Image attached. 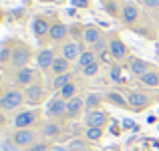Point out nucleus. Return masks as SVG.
<instances>
[{
	"mask_svg": "<svg viewBox=\"0 0 159 151\" xmlns=\"http://www.w3.org/2000/svg\"><path fill=\"white\" fill-rule=\"evenodd\" d=\"M24 103V93L20 91H8L0 97V109L2 111H14Z\"/></svg>",
	"mask_w": 159,
	"mask_h": 151,
	"instance_id": "nucleus-1",
	"label": "nucleus"
},
{
	"mask_svg": "<svg viewBox=\"0 0 159 151\" xmlns=\"http://www.w3.org/2000/svg\"><path fill=\"white\" fill-rule=\"evenodd\" d=\"M39 121V113L36 111H22L14 117V127L16 129H30V125H34Z\"/></svg>",
	"mask_w": 159,
	"mask_h": 151,
	"instance_id": "nucleus-2",
	"label": "nucleus"
},
{
	"mask_svg": "<svg viewBox=\"0 0 159 151\" xmlns=\"http://www.w3.org/2000/svg\"><path fill=\"white\" fill-rule=\"evenodd\" d=\"M34 131L32 129H16V133L12 135V141H14L18 147H30L34 143Z\"/></svg>",
	"mask_w": 159,
	"mask_h": 151,
	"instance_id": "nucleus-3",
	"label": "nucleus"
},
{
	"mask_svg": "<svg viewBox=\"0 0 159 151\" xmlns=\"http://www.w3.org/2000/svg\"><path fill=\"white\" fill-rule=\"evenodd\" d=\"M28 61H30V50H28L26 47H16L14 50H12L10 62H12L14 66H18V69H24Z\"/></svg>",
	"mask_w": 159,
	"mask_h": 151,
	"instance_id": "nucleus-4",
	"label": "nucleus"
},
{
	"mask_svg": "<svg viewBox=\"0 0 159 151\" xmlns=\"http://www.w3.org/2000/svg\"><path fill=\"white\" fill-rule=\"evenodd\" d=\"M127 103H129V107H133L135 111H141V109H145L149 105V97L145 93H141V91H131V93L127 95Z\"/></svg>",
	"mask_w": 159,
	"mask_h": 151,
	"instance_id": "nucleus-5",
	"label": "nucleus"
},
{
	"mask_svg": "<svg viewBox=\"0 0 159 151\" xmlns=\"http://www.w3.org/2000/svg\"><path fill=\"white\" fill-rule=\"evenodd\" d=\"M44 95H47V91H44L40 85H30V87H26V91H24V99H26L28 103H32V105L43 103Z\"/></svg>",
	"mask_w": 159,
	"mask_h": 151,
	"instance_id": "nucleus-6",
	"label": "nucleus"
},
{
	"mask_svg": "<svg viewBox=\"0 0 159 151\" xmlns=\"http://www.w3.org/2000/svg\"><path fill=\"white\" fill-rule=\"evenodd\" d=\"M107 113L105 111H89V115H87V127H105V123H107Z\"/></svg>",
	"mask_w": 159,
	"mask_h": 151,
	"instance_id": "nucleus-7",
	"label": "nucleus"
},
{
	"mask_svg": "<svg viewBox=\"0 0 159 151\" xmlns=\"http://www.w3.org/2000/svg\"><path fill=\"white\" fill-rule=\"evenodd\" d=\"M109 50H111V54H113L115 61H123V58L127 57V47H125L123 40H119V39L109 40Z\"/></svg>",
	"mask_w": 159,
	"mask_h": 151,
	"instance_id": "nucleus-8",
	"label": "nucleus"
},
{
	"mask_svg": "<svg viewBox=\"0 0 159 151\" xmlns=\"http://www.w3.org/2000/svg\"><path fill=\"white\" fill-rule=\"evenodd\" d=\"M66 113V101L65 99H52L47 107V115L48 117H62Z\"/></svg>",
	"mask_w": 159,
	"mask_h": 151,
	"instance_id": "nucleus-9",
	"label": "nucleus"
},
{
	"mask_svg": "<svg viewBox=\"0 0 159 151\" xmlns=\"http://www.w3.org/2000/svg\"><path fill=\"white\" fill-rule=\"evenodd\" d=\"M54 58H57V57H54V53H52L51 48H43V50L39 53V57H36V62H39L40 69L47 71V69H52Z\"/></svg>",
	"mask_w": 159,
	"mask_h": 151,
	"instance_id": "nucleus-10",
	"label": "nucleus"
},
{
	"mask_svg": "<svg viewBox=\"0 0 159 151\" xmlns=\"http://www.w3.org/2000/svg\"><path fill=\"white\" fill-rule=\"evenodd\" d=\"M81 54H83V50H81V47H79V43H66L65 47H62V57H65L69 62L75 61V58L79 61Z\"/></svg>",
	"mask_w": 159,
	"mask_h": 151,
	"instance_id": "nucleus-11",
	"label": "nucleus"
},
{
	"mask_svg": "<svg viewBox=\"0 0 159 151\" xmlns=\"http://www.w3.org/2000/svg\"><path fill=\"white\" fill-rule=\"evenodd\" d=\"M129 71H131L133 75H137V77H143L145 73H149V65L145 61H141V58H131Z\"/></svg>",
	"mask_w": 159,
	"mask_h": 151,
	"instance_id": "nucleus-12",
	"label": "nucleus"
},
{
	"mask_svg": "<svg viewBox=\"0 0 159 151\" xmlns=\"http://www.w3.org/2000/svg\"><path fill=\"white\" fill-rule=\"evenodd\" d=\"M32 81H34V71L28 69V66H24V69H18V75H16V83L18 85H32Z\"/></svg>",
	"mask_w": 159,
	"mask_h": 151,
	"instance_id": "nucleus-13",
	"label": "nucleus"
},
{
	"mask_svg": "<svg viewBox=\"0 0 159 151\" xmlns=\"http://www.w3.org/2000/svg\"><path fill=\"white\" fill-rule=\"evenodd\" d=\"M83 39H85V43H89V44H97V43H101V30L99 28H95V26H89V28H85V32H83Z\"/></svg>",
	"mask_w": 159,
	"mask_h": 151,
	"instance_id": "nucleus-14",
	"label": "nucleus"
},
{
	"mask_svg": "<svg viewBox=\"0 0 159 151\" xmlns=\"http://www.w3.org/2000/svg\"><path fill=\"white\" fill-rule=\"evenodd\" d=\"M121 14H123V20L127 24H133L137 20V16H139V10H137L135 4H125L123 10H121Z\"/></svg>",
	"mask_w": 159,
	"mask_h": 151,
	"instance_id": "nucleus-15",
	"label": "nucleus"
},
{
	"mask_svg": "<svg viewBox=\"0 0 159 151\" xmlns=\"http://www.w3.org/2000/svg\"><path fill=\"white\" fill-rule=\"evenodd\" d=\"M83 111V99L81 97H73L70 101H66V115L77 117Z\"/></svg>",
	"mask_w": 159,
	"mask_h": 151,
	"instance_id": "nucleus-16",
	"label": "nucleus"
},
{
	"mask_svg": "<svg viewBox=\"0 0 159 151\" xmlns=\"http://www.w3.org/2000/svg\"><path fill=\"white\" fill-rule=\"evenodd\" d=\"M32 30H34L36 36H44V34L51 32V24H48L44 18H34V22H32Z\"/></svg>",
	"mask_w": 159,
	"mask_h": 151,
	"instance_id": "nucleus-17",
	"label": "nucleus"
},
{
	"mask_svg": "<svg viewBox=\"0 0 159 151\" xmlns=\"http://www.w3.org/2000/svg\"><path fill=\"white\" fill-rule=\"evenodd\" d=\"M52 73L54 75H65L69 73V61H66L65 57H57L52 62Z\"/></svg>",
	"mask_w": 159,
	"mask_h": 151,
	"instance_id": "nucleus-18",
	"label": "nucleus"
},
{
	"mask_svg": "<svg viewBox=\"0 0 159 151\" xmlns=\"http://www.w3.org/2000/svg\"><path fill=\"white\" fill-rule=\"evenodd\" d=\"M48 34H51L52 40H62L66 36V26H65V24H61V22H57V24H52V26H51V32H48Z\"/></svg>",
	"mask_w": 159,
	"mask_h": 151,
	"instance_id": "nucleus-19",
	"label": "nucleus"
},
{
	"mask_svg": "<svg viewBox=\"0 0 159 151\" xmlns=\"http://www.w3.org/2000/svg\"><path fill=\"white\" fill-rule=\"evenodd\" d=\"M141 83L147 87H159V73H155V71H149V73H145L143 77H139Z\"/></svg>",
	"mask_w": 159,
	"mask_h": 151,
	"instance_id": "nucleus-20",
	"label": "nucleus"
},
{
	"mask_svg": "<svg viewBox=\"0 0 159 151\" xmlns=\"http://www.w3.org/2000/svg\"><path fill=\"white\" fill-rule=\"evenodd\" d=\"M58 93H61V99H65V101H70L73 97H77V85H75V83L70 81L69 85H65L61 91H58Z\"/></svg>",
	"mask_w": 159,
	"mask_h": 151,
	"instance_id": "nucleus-21",
	"label": "nucleus"
},
{
	"mask_svg": "<svg viewBox=\"0 0 159 151\" xmlns=\"http://www.w3.org/2000/svg\"><path fill=\"white\" fill-rule=\"evenodd\" d=\"M93 62H97V58H95V53H93V50H83V54L79 57V65H81V69H85V66L93 65Z\"/></svg>",
	"mask_w": 159,
	"mask_h": 151,
	"instance_id": "nucleus-22",
	"label": "nucleus"
},
{
	"mask_svg": "<svg viewBox=\"0 0 159 151\" xmlns=\"http://www.w3.org/2000/svg\"><path fill=\"white\" fill-rule=\"evenodd\" d=\"M69 83H70V73L57 75V77H54V81H52V87H54V89H58V91H61L62 87H65V85H69Z\"/></svg>",
	"mask_w": 159,
	"mask_h": 151,
	"instance_id": "nucleus-23",
	"label": "nucleus"
},
{
	"mask_svg": "<svg viewBox=\"0 0 159 151\" xmlns=\"http://www.w3.org/2000/svg\"><path fill=\"white\" fill-rule=\"evenodd\" d=\"M85 137H87L89 141H99V139L103 137V129H101V127H87Z\"/></svg>",
	"mask_w": 159,
	"mask_h": 151,
	"instance_id": "nucleus-24",
	"label": "nucleus"
},
{
	"mask_svg": "<svg viewBox=\"0 0 159 151\" xmlns=\"http://www.w3.org/2000/svg\"><path fill=\"white\" fill-rule=\"evenodd\" d=\"M99 105H101V97L95 95V93H91L89 97H87V101H85V107L89 109V111H97Z\"/></svg>",
	"mask_w": 159,
	"mask_h": 151,
	"instance_id": "nucleus-25",
	"label": "nucleus"
},
{
	"mask_svg": "<svg viewBox=\"0 0 159 151\" xmlns=\"http://www.w3.org/2000/svg\"><path fill=\"white\" fill-rule=\"evenodd\" d=\"M107 97H109V101H111L113 105H117V107H123V109H125V107H129L127 99H123V97H121L119 93H109Z\"/></svg>",
	"mask_w": 159,
	"mask_h": 151,
	"instance_id": "nucleus-26",
	"label": "nucleus"
},
{
	"mask_svg": "<svg viewBox=\"0 0 159 151\" xmlns=\"http://www.w3.org/2000/svg\"><path fill=\"white\" fill-rule=\"evenodd\" d=\"M58 133H61V129H58L57 123H47L43 127V135H47V137H57Z\"/></svg>",
	"mask_w": 159,
	"mask_h": 151,
	"instance_id": "nucleus-27",
	"label": "nucleus"
},
{
	"mask_svg": "<svg viewBox=\"0 0 159 151\" xmlns=\"http://www.w3.org/2000/svg\"><path fill=\"white\" fill-rule=\"evenodd\" d=\"M0 149L2 151H18V145H16L12 139H4L2 143H0Z\"/></svg>",
	"mask_w": 159,
	"mask_h": 151,
	"instance_id": "nucleus-28",
	"label": "nucleus"
},
{
	"mask_svg": "<svg viewBox=\"0 0 159 151\" xmlns=\"http://www.w3.org/2000/svg\"><path fill=\"white\" fill-rule=\"evenodd\" d=\"M97 73H99V62H93V65L83 69V75H85V77H95Z\"/></svg>",
	"mask_w": 159,
	"mask_h": 151,
	"instance_id": "nucleus-29",
	"label": "nucleus"
},
{
	"mask_svg": "<svg viewBox=\"0 0 159 151\" xmlns=\"http://www.w3.org/2000/svg\"><path fill=\"white\" fill-rule=\"evenodd\" d=\"M66 147H69V151H81V149H85V141L83 139H75V141H70Z\"/></svg>",
	"mask_w": 159,
	"mask_h": 151,
	"instance_id": "nucleus-30",
	"label": "nucleus"
},
{
	"mask_svg": "<svg viewBox=\"0 0 159 151\" xmlns=\"http://www.w3.org/2000/svg\"><path fill=\"white\" fill-rule=\"evenodd\" d=\"M105 8H107L109 14H117V12H119V6H117L115 0H113V2H107V4H105Z\"/></svg>",
	"mask_w": 159,
	"mask_h": 151,
	"instance_id": "nucleus-31",
	"label": "nucleus"
},
{
	"mask_svg": "<svg viewBox=\"0 0 159 151\" xmlns=\"http://www.w3.org/2000/svg\"><path fill=\"white\" fill-rule=\"evenodd\" d=\"M28 151H48V145L47 143H32Z\"/></svg>",
	"mask_w": 159,
	"mask_h": 151,
	"instance_id": "nucleus-32",
	"label": "nucleus"
},
{
	"mask_svg": "<svg viewBox=\"0 0 159 151\" xmlns=\"http://www.w3.org/2000/svg\"><path fill=\"white\" fill-rule=\"evenodd\" d=\"M111 79L113 81H121V69L119 66H113L111 69Z\"/></svg>",
	"mask_w": 159,
	"mask_h": 151,
	"instance_id": "nucleus-33",
	"label": "nucleus"
},
{
	"mask_svg": "<svg viewBox=\"0 0 159 151\" xmlns=\"http://www.w3.org/2000/svg\"><path fill=\"white\" fill-rule=\"evenodd\" d=\"M95 50H93V53H99V54H101L103 53V50H107L105 48V43H103V40H101V43H97V44H95V47H93Z\"/></svg>",
	"mask_w": 159,
	"mask_h": 151,
	"instance_id": "nucleus-34",
	"label": "nucleus"
},
{
	"mask_svg": "<svg viewBox=\"0 0 159 151\" xmlns=\"http://www.w3.org/2000/svg\"><path fill=\"white\" fill-rule=\"evenodd\" d=\"M8 57H12V53H10V50H8V48H4L2 53H0V61H6Z\"/></svg>",
	"mask_w": 159,
	"mask_h": 151,
	"instance_id": "nucleus-35",
	"label": "nucleus"
},
{
	"mask_svg": "<svg viewBox=\"0 0 159 151\" xmlns=\"http://www.w3.org/2000/svg\"><path fill=\"white\" fill-rule=\"evenodd\" d=\"M143 4H145V6L155 8V6H159V0H143Z\"/></svg>",
	"mask_w": 159,
	"mask_h": 151,
	"instance_id": "nucleus-36",
	"label": "nucleus"
},
{
	"mask_svg": "<svg viewBox=\"0 0 159 151\" xmlns=\"http://www.w3.org/2000/svg\"><path fill=\"white\" fill-rule=\"evenodd\" d=\"M51 151H69V147H65V145H54V147H51Z\"/></svg>",
	"mask_w": 159,
	"mask_h": 151,
	"instance_id": "nucleus-37",
	"label": "nucleus"
},
{
	"mask_svg": "<svg viewBox=\"0 0 159 151\" xmlns=\"http://www.w3.org/2000/svg\"><path fill=\"white\" fill-rule=\"evenodd\" d=\"M73 4H75V6H83V8H85L87 6V0H73Z\"/></svg>",
	"mask_w": 159,
	"mask_h": 151,
	"instance_id": "nucleus-38",
	"label": "nucleus"
},
{
	"mask_svg": "<svg viewBox=\"0 0 159 151\" xmlns=\"http://www.w3.org/2000/svg\"><path fill=\"white\" fill-rule=\"evenodd\" d=\"M107 2H113V0H107Z\"/></svg>",
	"mask_w": 159,
	"mask_h": 151,
	"instance_id": "nucleus-39",
	"label": "nucleus"
}]
</instances>
